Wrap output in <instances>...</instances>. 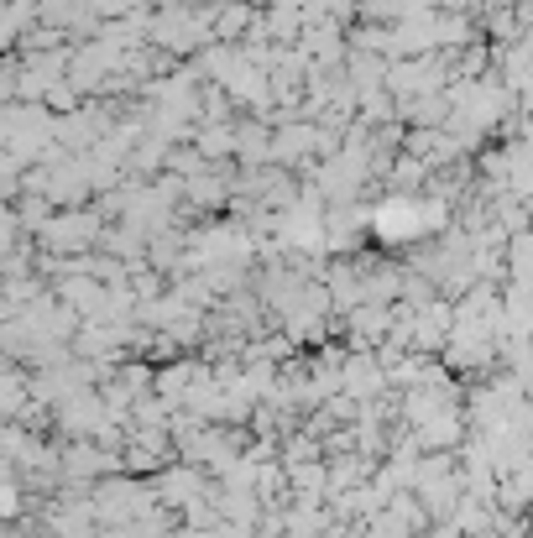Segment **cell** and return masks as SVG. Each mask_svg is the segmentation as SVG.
Wrapping results in <instances>:
<instances>
[{
    "label": "cell",
    "mask_w": 533,
    "mask_h": 538,
    "mask_svg": "<svg viewBox=\"0 0 533 538\" xmlns=\"http://www.w3.org/2000/svg\"><path fill=\"white\" fill-rule=\"evenodd\" d=\"M16 507H21V497H16L6 481H0V518H6V512H16Z\"/></svg>",
    "instance_id": "obj_1"
}]
</instances>
